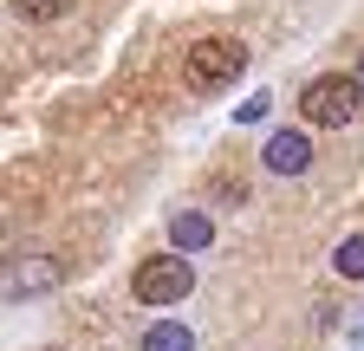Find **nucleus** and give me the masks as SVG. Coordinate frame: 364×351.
Returning a JSON list of instances; mask_svg holds the SVG:
<instances>
[{
  "label": "nucleus",
  "mask_w": 364,
  "mask_h": 351,
  "mask_svg": "<svg viewBox=\"0 0 364 351\" xmlns=\"http://www.w3.org/2000/svg\"><path fill=\"white\" fill-rule=\"evenodd\" d=\"M358 104H364L358 72H326V78H312L306 92H299V117L318 124V130H345L358 117Z\"/></svg>",
  "instance_id": "obj_1"
},
{
  "label": "nucleus",
  "mask_w": 364,
  "mask_h": 351,
  "mask_svg": "<svg viewBox=\"0 0 364 351\" xmlns=\"http://www.w3.org/2000/svg\"><path fill=\"white\" fill-rule=\"evenodd\" d=\"M130 293H136V306H182L196 293V267H189V254H150L144 267L130 274Z\"/></svg>",
  "instance_id": "obj_2"
},
{
  "label": "nucleus",
  "mask_w": 364,
  "mask_h": 351,
  "mask_svg": "<svg viewBox=\"0 0 364 351\" xmlns=\"http://www.w3.org/2000/svg\"><path fill=\"white\" fill-rule=\"evenodd\" d=\"M247 72V46L241 39H196L189 59H182V78L196 85V92H221V85H235Z\"/></svg>",
  "instance_id": "obj_3"
},
{
  "label": "nucleus",
  "mask_w": 364,
  "mask_h": 351,
  "mask_svg": "<svg viewBox=\"0 0 364 351\" xmlns=\"http://www.w3.org/2000/svg\"><path fill=\"white\" fill-rule=\"evenodd\" d=\"M260 163L273 176H306L312 169V144H306V130H273V137L260 144Z\"/></svg>",
  "instance_id": "obj_4"
},
{
  "label": "nucleus",
  "mask_w": 364,
  "mask_h": 351,
  "mask_svg": "<svg viewBox=\"0 0 364 351\" xmlns=\"http://www.w3.org/2000/svg\"><path fill=\"white\" fill-rule=\"evenodd\" d=\"M53 286H59V260H46V254L7 267V306H20L26 293H53Z\"/></svg>",
  "instance_id": "obj_5"
},
{
  "label": "nucleus",
  "mask_w": 364,
  "mask_h": 351,
  "mask_svg": "<svg viewBox=\"0 0 364 351\" xmlns=\"http://www.w3.org/2000/svg\"><path fill=\"white\" fill-rule=\"evenodd\" d=\"M169 241H176L182 254H202V247L215 241V222H208V215H196V208H182L176 222H169Z\"/></svg>",
  "instance_id": "obj_6"
},
{
  "label": "nucleus",
  "mask_w": 364,
  "mask_h": 351,
  "mask_svg": "<svg viewBox=\"0 0 364 351\" xmlns=\"http://www.w3.org/2000/svg\"><path fill=\"white\" fill-rule=\"evenodd\" d=\"M136 351H196V332L182 319H156L144 338H136Z\"/></svg>",
  "instance_id": "obj_7"
},
{
  "label": "nucleus",
  "mask_w": 364,
  "mask_h": 351,
  "mask_svg": "<svg viewBox=\"0 0 364 351\" xmlns=\"http://www.w3.org/2000/svg\"><path fill=\"white\" fill-rule=\"evenodd\" d=\"M332 267H338V280H364V234L338 241V254H332Z\"/></svg>",
  "instance_id": "obj_8"
},
{
  "label": "nucleus",
  "mask_w": 364,
  "mask_h": 351,
  "mask_svg": "<svg viewBox=\"0 0 364 351\" xmlns=\"http://www.w3.org/2000/svg\"><path fill=\"white\" fill-rule=\"evenodd\" d=\"M14 7H20L26 20H59V14H65V0H14Z\"/></svg>",
  "instance_id": "obj_9"
},
{
  "label": "nucleus",
  "mask_w": 364,
  "mask_h": 351,
  "mask_svg": "<svg viewBox=\"0 0 364 351\" xmlns=\"http://www.w3.org/2000/svg\"><path fill=\"white\" fill-rule=\"evenodd\" d=\"M351 338H358V345H364V319H358V325H351Z\"/></svg>",
  "instance_id": "obj_10"
},
{
  "label": "nucleus",
  "mask_w": 364,
  "mask_h": 351,
  "mask_svg": "<svg viewBox=\"0 0 364 351\" xmlns=\"http://www.w3.org/2000/svg\"><path fill=\"white\" fill-rule=\"evenodd\" d=\"M358 85H364V59H358Z\"/></svg>",
  "instance_id": "obj_11"
}]
</instances>
